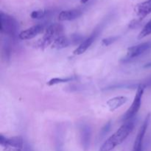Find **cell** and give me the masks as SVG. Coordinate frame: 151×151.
I'll use <instances>...</instances> for the list:
<instances>
[{
  "instance_id": "obj_16",
  "label": "cell",
  "mask_w": 151,
  "mask_h": 151,
  "mask_svg": "<svg viewBox=\"0 0 151 151\" xmlns=\"http://www.w3.org/2000/svg\"><path fill=\"white\" fill-rule=\"evenodd\" d=\"M74 79H75V78H73V77H68V78H52V79H51L50 81H49V82H47V85L54 86V85H57V84L71 82V81H73Z\"/></svg>"
},
{
  "instance_id": "obj_12",
  "label": "cell",
  "mask_w": 151,
  "mask_h": 151,
  "mask_svg": "<svg viewBox=\"0 0 151 151\" xmlns=\"http://www.w3.org/2000/svg\"><path fill=\"white\" fill-rule=\"evenodd\" d=\"M83 12L79 9H72V10H63L59 13V21H72L81 17Z\"/></svg>"
},
{
  "instance_id": "obj_15",
  "label": "cell",
  "mask_w": 151,
  "mask_h": 151,
  "mask_svg": "<svg viewBox=\"0 0 151 151\" xmlns=\"http://www.w3.org/2000/svg\"><path fill=\"white\" fill-rule=\"evenodd\" d=\"M52 14V10L47 9L34 10L31 13L30 17L33 19H42Z\"/></svg>"
},
{
  "instance_id": "obj_7",
  "label": "cell",
  "mask_w": 151,
  "mask_h": 151,
  "mask_svg": "<svg viewBox=\"0 0 151 151\" xmlns=\"http://www.w3.org/2000/svg\"><path fill=\"white\" fill-rule=\"evenodd\" d=\"M149 118H150V114H148L146 116L142 125L139 131L138 134H137V137L135 139V141H134L132 151H142L143 142H144L145 135L146 131H147V126H148Z\"/></svg>"
},
{
  "instance_id": "obj_11",
  "label": "cell",
  "mask_w": 151,
  "mask_h": 151,
  "mask_svg": "<svg viewBox=\"0 0 151 151\" xmlns=\"http://www.w3.org/2000/svg\"><path fill=\"white\" fill-rule=\"evenodd\" d=\"M135 12L140 20L151 13V0H146L139 3L135 7Z\"/></svg>"
},
{
  "instance_id": "obj_1",
  "label": "cell",
  "mask_w": 151,
  "mask_h": 151,
  "mask_svg": "<svg viewBox=\"0 0 151 151\" xmlns=\"http://www.w3.org/2000/svg\"><path fill=\"white\" fill-rule=\"evenodd\" d=\"M134 122L129 120L125 122L120 128L104 142L98 151H112L116 146L122 144L133 131Z\"/></svg>"
},
{
  "instance_id": "obj_4",
  "label": "cell",
  "mask_w": 151,
  "mask_h": 151,
  "mask_svg": "<svg viewBox=\"0 0 151 151\" xmlns=\"http://www.w3.org/2000/svg\"><path fill=\"white\" fill-rule=\"evenodd\" d=\"M63 27L60 24L55 23L50 25L46 29L39 46L42 47H48L50 44H52L55 39L63 35Z\"/></svg>"
},
{
  "instance_id": "obj_9",
  "label": "cell",
  "mask_w": 151,
  "mask_h": 151,
  "mask_svg": "<svg viewBox=\"0 0 151 151\" xmlns=\"http://www.w3.org/2000/svg\"><path fill=\"white\" fill-rule=\"evenodd\" d=\"M44 30V24H36L22 32H19V38L20 40H30L32 38H35L37 35L42 33Z\"/></svg>"
},
{
  "instance_id": "obj_19",
  "label": "cell",
  "mask_w": 151,
  "mask_h": 151,
  "mask_svg": "<svg viewBox=\"0 0 151 151\" xmlns=\"http://www.w3.org/2000/svg\"><path fill=\"white\" fill-rule=\"evenodd\" d=\"M111 126V122H109L108 123H106V125L103 126V128H102L101 131H100V138H103V137H105V136L108 134V132L110 131Z\"/></svg>"
},
{
  "instance_id": "obj_3",
  "label": "cell",
  "mask_w": 151,
  "mask_h": 151,
  "mask_svg": "<svg viewBox=\"0 0 151 151\" xmlns=\"http://www.w3.org/2000/svg\"><path fill=\"white\" fill-rule=\"evenodd\" d=\"M145 89V87L142 84L140 83L139 87H137V94H136L135 97H134V101H133L131 107L127 110V111L125 112V114L122 116V121L125 122H127V121L132 120L133 118L137 115L139 110L140 108H141L142 99Z\"/></svg>"
},
{
  "instance_id": "obj_21",
  "label": "cell",
  "mask_w": 151,
  "mask_h": 151,
  "mask_svg": "<svg viewBox=\"0 0 151 151\" xmlns=\"http://www.w3.org/2000/svg\"><path fill=\"white\" fill-rule=\"evenodd\" d=\"M142 84L145 88H147V87H151V77L149 78L148 79L146 80V81H145L144 83H142Z\"/></svg>"
},
{
  "instance_id": "obj_8",
  "label": "cell",
  "mask_w": 151,
  "mask_h": 151,
  "mask_svg": "<svg viewBox=\"0 0 151 151\" xmlns=\"http://www.w3.org/2000/svg\"><path fill=\"white\" fill-rule=\"evenodd\" d=\"M80 138L81 145L85 151L89 149L91 139V128L88 124H83L80 127Z\"/></svg>"
},
{
  "instance_id": "obj_13",
  "label": "cell",
  "mask_w": 151,
  "mask_h": 151,
  "mask_svg": "<svg viewBox=\"0 0 151 151\" xmlns=\"http://www.w3.org/2000/svg\"><path fill=\"white\" fill-rule=\"evenodd\" d=\"M128 101V98L124 96H117L112 97L107 101V106L111 111H114L117 109L120 108L122 105L125 104Z\"/></svg>"
},
{
  "instance_id": "obj_2",
  "label": "cell",
  "mask_w": 151,
  "mask_h": 151,
  "mask_svg": "<svg viewBox=\"0 0 151 151\" xmlns=\"http://www.w3.org/2000/svg\"><path fill=\"white\" fill-rule=\"evenodd\" d=\"M19 23L14 17L4 12H0V31L2 35L15 39L19 38Z\"/></svg>"
},
{
  "instance_id": "obj_17",
  "label": "cell",
  "mask_w": 151,
  "mask_h": 151,
  "mask_svg": "<svg viewBox=\"0 0 151 151\" xmlns=\"http://www.w3.org/2000/svg\"><path fill=\"white\" fill-rule=\"evenodd\" d=\"M151 34V19L146 24L138 35L139 39H142Z\"/></svg>"
},
{
  "instance_id": "obj_22",
  "label": "cell",
  "mask_w": 151,
  "mask_h": 151,
  "mask_svg": "<svg viewBox=\"0 0 151 151\" xmlns=\"http://www.w3.org/2000/svg\"><path fill=\"white\" fill-rule=\"evenodd\" d=\"M88 0H81V3H83V4H85V3H86V2H88Z\"/></svg>"
},
{
  "instance_id": "obj_10",
  "label": "cell",
  "mask_w": 151,
  "mask_h": 151,
  "mask_svg": "<svg viewBox=\"0 0 151 151\" xmlns=\"http://www.w3.org/2000/svg\"><path fill=\"white\" fill-rule=\"evenodd\" d=\"M99 32H100V29H96L91 34L89 37H88L87 38H86L85 40L83 41L82 43H81L79 46L75 49V50L74 51V54L77 55H82L88 50L90 47V46L94 43V41H95L97 37L98 36Z\"/></svg>"
},
{
  "instance_id": "obj_6",
  "label": "cell",
  "mask_w": 151,
  "mask_h": 151,
  "mask_svg": "<svg viewBox=\"0 0 151 151\" xmlns=\"http://www.w3.org/2000/svg\"><path fill=\"white\" fill-rule=\"evenodd\" d=\"M151 49V42L147 41V42L142 43V44H138V45L133 46V47H129L127 51L126 59L128 60H131L138 58L139 56L142 55L146 52L148 51Z\"/></svg>"
},
{
  "instance_id": "obj_5",
  "label": "cell",
  "mask_w": 151,
  "mask_h": 151,
  "mask_svg": "<svg viewBox=\"0 0 151 151\" xmlns=\"http://www.w3.org/2000/svg\"><path fill=\"white\" fill-rule=\"evenodd\" d=\"M0 144L4 151H23L24 140L21 137L10 138L0 136Z\"/></svg>"
},
{
  "instance_id": "obj_23",
  "label": "cell",
  "mask_w": 151,
  "mask_h": 151,
  "mask_svg": "<svg viewBox=\"0 0 151 151\" xmlns=\"http://www.w3.org/2000/svg\"><path fill=\"white\" fill-rule=\"evenodd\" d=\"M24 151H31L30 150H29V148H27H27L26 149H25V150H24Z\"/></svg>"
},
{
  "instance_id": "obj_18",
  "label": "cell",
  "mask_w": 151,
  "mask_h": 151,
  "mask_svg": "<svg viewBox=\"0 0 151 151\" xmlns=\"http://www.w3.org/2000/svg\"><path fill=\"white\" fill-rule=\"evenodd\" d=\"M118 38H119L118 36H111V37H109V38H104V39H103V41H102L103 45L106 46V47H107V46L111 45L112 43L115 42V41L118 39Z\"/></svg>"
},
{
  "instance_id": "obj_20",
  "label": "cell",
  "mask_w": 151,
  "mask_h": 151,
  "mask_svg": "<svg viewBox=\"0 0 151 151\" xmlns=\"http://www.w3.org/2000/svg\"><path fill=\"white\" fill-rule=\"evenodd\" d=\"M56 151H63L61 141L59 139L56 141Z\"/></svg>"
},
{
  "instance_id": "obj_14",
  "label": "cell",
  "mask_w": 151,
  "mask_h": 151,
  "mask_svg": "<svg viewBox=\"0 0 151 151\" xmlns=\"http://www.w3.org/2000/svg\"><path fill=\"white\" fill-rule=\"evenodd\" d=\"M70 44L71 40H69L67 37L62 35L60 37H58L57 39H55V41L52 43V48L63 49L70 45Z\"/></svg>"
}]
</instances>
